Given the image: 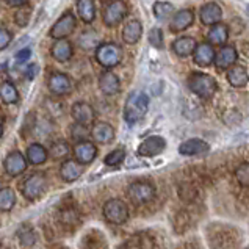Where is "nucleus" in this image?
<instances>
[{
	"label": "nucleus",
	"mask_w": 249,
	"mask_h": 249,
	"mask_svg": "<svg viewBox=\"0 0 249 249\" xmlns=\"http://www.w3.org/2000/svg\"><path fill=\"white\" fill-rule=\"evenodd\" d=\"M149 110V97L141 91H133L129 94L124 105V121L127 124H137L146 116Z\"/></svg>",
	"instance_id": "obj_1"
},
{
	"label": "nucleus",
	"mask_w": 249,
	"mask_h": 249,
	"mask_svg": "<svg viewBox=\"0 0 249 249\" xmlns=\"http://www.w3.org/2000/svg\"><path fill=\"white\" fill-rule=\"evenodd\" d=\"M188 88L191 92L202 99H210L218 88V85L212 75L204 72H193L188 79Z\"/></svg>",
	"instance_id": "obj_2"
},
{
	"label": "nucleus",
	"mask_w": 249,
	"mask_h": 249,
	"mask_svg": "<svg viewBox=\"0 0 249 249\" xmlns=\"http://www.w3.org/2000/svg\"><path fill=\"white\" fill-rule=\"evenodd\" d=\"M96 60L101 66L111 69L118 66L123 60V51L115 42H104L96 49Z\"/></svg>",
	"instance_id": "obj_3"
},
{
	"label": "nucleus",
	"mask_w": 249,
	"mask_h": 249,
	"mask_svg": "<svg viewBox=\"0 0 249 249\" xmlns=\"http://www.w3.org/2000/svg\"><path fill=\"white\" fill-rule=\"evenodd\" d=\"M104 216L111 224H124L129 218V207L123 199H110L104 204Z\"/></svg>",
	"instance_id": "obj_4"
},
{
	"label": "nucleus",
	"mask_w": 249,
	"mask_h": 249,
	"mask_svg": "<svg viewBox=\"0 0 249 249\" xmlns=\"http://www.w3.org/2000/svg\"><path fill=\"white\" fill-rule=\"evenodd\" d=\"M127 196L135 205H143L152 201L155 196V187L154 183L146 182V180H138L129 185L127 188Z\"/></svg>",
	"instance_id": "obj_5"
},
{
	"label": "nucleus",
	"mask_w": 249,
	"mask_h": 249,
	"mask_svg": "<svg viewBox=\"0 0 249 249\" xmlns=\"http://www.w3.org/2000/svg\"><path fill=\"white\" fill-rule=\"evenodd\" d=\"M47 188V179L42 173L30 174L20 185V191L28 199V201H35L38 199Z\"/></svg>",
	"instance_id": "obj_6"
},
{
	"label": "nucleus",
	"mask_w": 249,
	"mask_h": 249,
	"mask_svg": "<svg viewBox=\"0 0 249 249\" xmlns=\"http://www.w3.org/2000/svg\"><path fill=\"white\" fill-rule=\"evenodd\" d=\"M125 14H127L125 2H123V0H113V2H108L104 6V11H102L104 24L107 27H116L123 22Z\"/></svg>",
	"instance_id": "obj_7"
},
{
	"label": "nucleus",
	"mask_w": 249,
	"mask_h": 249,
	"mask_svg": "<svg viewBox=\"0 0 249 249\" xmlns=\"http://www.w3.org/2000/svg\"><path fill=\"white\" fill-rule=\"evenodd\" d=\"M74 28H75V16L68 11L53 24V27L51 28V36L53 39H65L74 32Z\"/></svg>",
	"instance_id": "obj_8"
},
{
	"label": "nucleus",
	"mask_w": 249,
	"mask_h": 249,
	"mask_svg": "<svg viewBox=\"0 0 249 249\" xmlns=\"http://www.w3.org/2000/svg\"><path fill=\"white\" fill-rule=\"evenodd\" d=\"M47 87H49V91H51L52 94L65 96V94H69L71 89H72V83H71V79L66 74L52 72L51 75H49Z\"/></svg>",
	"instance_id": "obj_9"
},
{
	"label": "nucleus",
	"mask_w": 249,
	"mask_h": 249,
	"mask_svg": "<svg viewBox=\"0 0 249 249\" xmlns=\"http://www.w3.org/2000/svg\"><path fill=\"white\" fill-rule=\"evenodd\" d=\"M27 161L28 160L27 157H24V154H20L19 151H13L6 155V159L3 161V168L8 176L16 177L27 169Z\"/></svg>",
	"instance_id": "obj_10"
},
{
	"label": "nucleus",
	"mask_w": 249,
	"mask_h": 249,
	"mask_svg": "<svg viewBox=\"0 0 249 249\" xmlns=\"http://www.w3.org/2000/svg\"><path fill=\"white\" fill-rule=\"evenodd\" d=\"M166 147L165 138L152 135V137L146 138L143 143L138 146V155L141 157H155V155L161 154Z\"/></svg>",
	"instance_id": "obj_11"
},
{
	"label": "nucleus",
	"mask_w": 249,
	"mask_h": 249,
	"mask_svg": "<svg viewBox=\"0 0 249 249\" xmlns=\"http://www.w3.org/2000/svg\"><path fill=\"white\" fill-rule=\"evenodd\" d=\"M74 155H75V160L82 163V165H89V163H92L97 157V147L94 143H91V141L83 140V141H79V143H75Z\"/></svg>",
	"instance_id": "obj_12"
},
{
	"label": "nucleus",
	"mask_w": 249,
	"mask_h": 249,
	"mask_svg": "<svg viewBox=\"0 0 249 249\" xmlns=\"http://www.w3.org/2000/svg\"><path fill=\"white\" fill-rule=\"evenodd\" d=\"M71 115H72L74 121L77 124L80 125H85L88 127L89 124H92V121L96 118V113H94V108L87 104V102H77L74 104L72 110H71Z\"/></svg>",
	"instance_id": "obj_13"
},
{
	"label": "nucleus",
	"mask_w": 249,
	"mask_h": 249,
	"mask_svg": "<svg viewBox=\"0 0 249 249\" xmlns=\"http://www.w3.org/2000/svg\"><path fill=\"white\" fill-rule=\"evenodd\" d=\"M193 58H195V63L197 66H202V68H207L210 66L212 63H215L216 60V52L213 46L210 42H201V44H197L196 51L193 53Z\"/></svg>",
	"instance_id": "obj_14"
},
{
	"label": "nucleus",
	"mask_w": 249,
	"mask_h": 249,
	"mask_svg": "<svg viewBox=\"0 0 249 249\" xmlns=\"http://www.w3.org/2000/svg\"><path fill=\"white\" fill-rule=\"evenodd\" d=\"M199 18H201L202 24L213 27V25L219 24V20H221V18H223V10L218 3L209 2L202 6L201 11H199Z\"/></svg>",
	"instance_id": "obj_15"
},
{
	"label": "nucleus",
	"mask_w": 249,
	"mask_h": 249,
	"mask_svg": "<svg viewBox=\"0 0 249 249\" xmlns=\"http://www.w3.org/2000/svg\"><path fill=\"white\" fill-rule=\"evenodd\" d=\"M91 137L99 144H108L115 138V129L108 123H96L91 129Z\"/></svg>",
	"instance_id": "obj_16"
},
{
	"label": "nucleus",
	"mask_w": 249,
	"mask_h": 249,
	"mask_svg": "<svg viewBox=\"0 0 249 249\" xmlns=\"http://www.w3.org/2000/svg\"><path fill=\"white\" fill-rule=\"evenodd\" d=\"M210 146L205 143L204 140H199V138H191L183 141V143L179 146V152L182 155H202V154H207L209 152Z\"/></svg>",
	"instance_id": "obj_17"
},
{
	"label": "nucleus",
	"mask_w": 249,
	"mask_h": 249,
	"mask_svg": "<svg viewBox=\"0 0 249 249\" xmlns=\"http://www.w3.org/2000/svg\"><path fill=\"white\" fill-rule=\"evenodd\" d=\"M195 22V14L191 10H179L176 11L171 20V30L173 32H183Z\"/></svg>",
	"instance_id": "obj_18"
},
{
	"label": "nucleus",
	"mask_w": 249,
	"mask_h": 249,
	"mask_svg": "<svg viewBox=\"0 0 249 249\" xmlns=\"http://www.w3.org/2000/svg\"><path fill=\"white\" fill-rule=\"evenodd\" d=\"M238 58V53H237V49L232 47V46H223L219 49V52L216 53V60H215V65L221 69H229L237 63Z\"/></svg>",
	"instance_id": "obj_19"
},
{
	"label": "nucleus",
	"mask_w": 249,
	"mask_h": 249,
	"mask_svg": "<svg viewBox=\"0 0 249 249\" xmlns=\"http://www.w3.org/2000/svg\"><path fill=\"white\" fill-rule=\"evenodd\" d=\"M99 88L107 96H113V94H118L119 89H121V83L118 75H115L110 71L107 72H102L101 77H99Z\"/></svg>",
	"instance_id": "obj_20"
},
{
	"label": "nucleus",
	"mask_w": 249,
	"mask_h": 249,
	"mask_svg": "<svg viewBox=\"0 0 249 249\" xmlns=\"http://www.w3.org/2000/svg\"><path fill=\"white\" fill-rule=\"evenodd\" d=\"M72 44L66 39H56L53 42V46L51 49V55L53 56V60H56L58 63H65L72 58Z\"/></svg>",
	"instance_id": "obj_21"
},
{
	"label": "nucleus",
	"mask_w": 249,
	"mask_h": 249,
	"mask_svg": "<svg viewBox=\"0 0 249 249\" xmlns=\"http://www.w3.org/2000/svg\"><path fill=\"white\" fill-rule=\"evenodd\" d=\"M83 173L82 163L77 160H65L60 166V176L65 182H74L77 180Z\"/></svg>",
	"instance_id": "obj_22"
},
{
	"label": "nucleus",
	"mask_w": 249,
	"mask_h": 249,
	"mask_svg": "<svg viewBox=\"0 0 249 249\" xmlns=\"http://www.w3.org/2000/svg\"><path fill=\"white\" fill-rule=\"evenodd\" d=\"M227 82H229L233 88H243L249 82V74L245 66L233 65L227 71Z\"/></svg>",
	"instance_id": "obj_23"
},
{
	"label": "nucleus",
	"mask_w": 249,
	"mask_h": 249,
	"mask_svg": "<svg viewBox=\"0 0 249 249\" xmlns=\"http://www.w3.org/2000/svg\"><path fill=\"white\" fill-rule=\"evenodd\" d=\"M143 36V25H141L140 20L133 19L129 20L124 28H123V39L127 44H137V42Z\"/></svg>",
	"instance_id": "obj_24"
},
{
	"label": "nucleus",
	"mask_w": 249,
	"mask_h": 249,
	"mask_svg": "<svg viewBox=\"0 0 249 249\" xmlns=\"http://www.w3.org/2000/svg\"><path fill=\"white\" fill-rule=\"evenodd\" d=\"M196 41L191 38V36H182V38H177L173 42V52L180 56V58H185V56H190L193 55L196 51Z\"/></svg>",
	"instance_id": "obj_25"
},
{
	"label": "nucleus",
	"mask_w": 249,
	"mask_h": 249,
	"mask_svg": "<svg viewBox=\"0 0 249 249\" xmlns=\"http://www.w3.org/2000/svg\"><path fill=\"white\" fill-rule=\"evenodd\" d=\"M47 155H49V151L47 149L39 144V143H35V144H30L27 149V160L32 163V165H42V163H46L47 160Z\"/></svg>",
	"instance_id": "obj_26"
},
{
	"label": "nucleus",
	"mask_w": 249,
	"mask_h": 249,
	"mask_svg": "<svg viewBox=\"0 0 249 249\" xmlns=\"http://www.w3.org/2000/svg\"><path fill=\"white\" fill-rule=\"evenodd\" d=\"M77 11L83 22L91 24L96 19V5L94 0H77Z\"/></svg>",
	"instance_id": "obj_27"
},
{
	"label": "nucleus",
	"mask_w": 249,
	"mask_h": 249,
	"mask_svg": "<svg viewBox=\"0 0 249 249\" xmlns=\"http://www.w3.org/2000/svg\"><path fill=\"white\" fill-rule=\"evenodd\" d=\"M0 96H2V102L6 105L16 104L19 101V92L18 88L14 87L11 82H3L0 87Z\"/></svg>",
	"instance_id": "obj_28"
},
{
	"label": "nucleus",
	"mask_w": 249,
	"mask_h": 249,
	"mask_svg": "<svg viewBox=\"0 0 249 249\" xmlns=\"http://www.w3.org/2000/svg\"><path fill=\"white\" fill-rule=\"evenodd\" d=\"M229 38V30H227V27L223 25V24H216L210 28L209 32V41L210 44H224Z\"/></svg>",
	"instance_id": "obj_29"
},
{
	"label": "nucleus",
	"mask_w": 249,
	"mask_h": 249,
	"mask_svg": "<svg viewBox=\"0 0 249 249\" xmlns=\"http://www.w3.org/2000/svg\"><path fill=\"white\" fill-rule=\"evenodd\" d=\"M14 204H16V193L10 187L0 190V209L2 212H10L14 207Z\"/></svg>",
	"instance_id": "obj_30"
},
{
	"label": "nucleus",
	"mask_w": 249,
	"mask_h": 249,
	"mask_svg": "<svg viewBox=\"0 0 249 249\" xmlns=\"http://www.w3.org/2000/svg\"><path fill=\"white\" fill-rule=\"evenodd\" d=\"M69 144L66 141H55L52 143V146L49 147V155L53 159V160H61V159H66L69 155Z\"/></svg>",
	"instance_id": "obj_31"
},
{
	"label": "nucleus",
	"mask_w": 249,
	"mask_h": 249,
	"mask_svg": "<svg viewBox=\"0 0 249 249\" xmlns=\"http://www.w3.org/2000/svg\"><path fill=\"white\" fill-rule=\"evenodd\" d=\"M18 237H19V241L24 246H33V243L36 241V235H35V231L28 224L20 226V229L18 231Z\"/></svg>",
	"instance_id": "obj_32"
},
{
	"label": "nucleus",
	"mask_w": 249,
	"mask_h": 249,
	"mask_svg": "<svg viewBox=\"0 0 249 249\" xmlns=\"http://www.w3.org/2000/svg\"><path fill=\"white\" fill-rule=\"evenodd\" d=\"M154 14L157 19H168L169 16H173L174 13V6L169 2H157L154 3Z\"/></svg>",
	"instance_id": "obj_33"
},
{
	"label": "nucleus",
	"mask_w": 249,
	"mask_h": 249,
	"mask_svg": "<svg viewBox=\"0 0 249 249\" xmlns=\"http://www.w3.org/2000/svg\"><path fill=\"white\" fill-rule=\"evenodd\" d=\"M124 159H125L124 149H115V151H111L110 154H107V157L104 159V163L107 166L115 168V166H119L121 163L124 161Z\"/></svg>",
	"instance_id": "obj_34"
},
{
	"label": "nucleus",
	"mask_w": 249,
	"mask_h": 249,
	"mask_svg": "<svg viewBox=\"0 0 249 249\" xmlns=\"http://www.w3.org/2000/svg\"><path fill=\"white\" fill-rule=\"evenodd\" d=\"M235 179L241 187H249V163L243 161L240 163L235 169Z\"/></svg>",
	"instance_id": "obj_35"
},
{
	"label": "nucleus",
	"mask_w": 249,
	"mask_h": 249,
	"mask_svg": "<svg viewBox=\"0 0 249 249\" xmlns=\"http://www.w3.org/2000/svg\"><path fill=\"white\" fill-rule=\"evenodd\" d=\"M149 42H151L155 49H160L163 46V32H161V28L154 27L152 30L149 32Z\"/></svg>",
	"instance_id": "obj_36"
},
{
	"label": "nucleus",
	"mask_w": 249,
	"mask_h": 249,
	"mask_svg": "<svg viewBox=\"0 0 249 249\" xmlns=\"http://www.w3.org/2000/svg\"><path fill=\"white\" fill-rule=\"evenodd\" d=\"M30 14H32V10L28 8V6H25V8H22V10H19L16 13V24L20 25V27L27 25L28 20H30Z\"/></svg>",
	"instance_id": "obj_37"
},
{
	"label": "nucleus",
	"mask_w": 249,
	"mask_h": 249,
	"mask_svg": "<svg viewBox=\"0 0 249 249\" xmlns=\"http://www.w3.org/2000/svg\"><path fill=\"white\" fill-rule=\"evenodd\" d=\"M11 33L6 30L5 27H2L0 28V49H2V51H5L6 47L10 46V42H11Z\"/></svg>",
	"instance_id": "obj_38"
},
{
	"label": "nucleus",
	"mask_w": 249,
	"mask_h": 249,
	"mask_svg": "<svg viewBox=\"0 0 249 249\" xmlns=\"http://www.w3.org/2000/svg\"><path fill=\"white\" fill-rule=\"evenodd\" d=\"M38 74V65H35V63H32V65H28L27 69H25V77L28 80H33L35 77H36Z\"/></svg>",
	"instance_id": "obj_39"
},
{
	"label": "nucleus",
	"mask_w": 249,
	"mask_h": 249,
	"mask_svg": "<svg viewBox=\"0 0 249 249\" xmlns=\"http://www.w3.org/2000/svg\"><path fill=\"white\" fill-rule=\"evenodd\" d=\"M30 56H32V51H30V49H22V51H19L16 53V60L19 63H24V61H27L28 58H30Z\"/></svg>",
	"instance_id": "obj_40"
},
{
	"label": "nucleus",
	"mask_w": 249,
	"mask_h": 249,
	"mask_svg": "<svg viewBox=\"0 0 249 249\" xmlns=\"http://www.w3.org/2000/svg\"><path fill=\"white\" fill-rule=\"evenodd\" d=\"M8 6H27L28 0H5Z\"/></svg>",
	"instance_id": "obj_41"
},
{
	"label": "nucleus",
	"mask_w": 249,
	"mask_h": 249,
	"mask_svg": "<svg viewBox=\"0 0 249 249\" xmlns=\"http://www.w3.org/2000/svg\"><path fill=\"white\" fill-rule=\"evenodd\" d=\"M246 11H248V14H249V5H248V8H246Z\"/></svg>",
	"instance_id": "obj_42"
}]
</instances>
